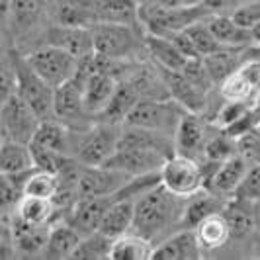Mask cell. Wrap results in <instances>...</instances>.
Masks as SVG:
<instances>
[{"label": "cell", "mask_w": 260, "mask_h": 260, "mask_svg": "<svg viewBox=\"0 0 260 260\" xmlns=\"http://www.w3.org/2000/svg\"><path fill=\"white\" fill-rule=\"evenodd\" d=\"M184 114H186V110L172 98L139 100L127 114V117L123 119V125L143 127V129L158 131V133L174 137L176 127H178Z\"/></svg>", "instance_id": "obj_5"}, {"label": "cell", "mask_w": 260, "mask_h": 260, "mask_svg": "<svg viewBox=\"0 0 260 260\" xmlns=\"http://www.w3.org/2000/svg\"><path fill=\"white\" fill-rule=\"evenodd\" d=\"M14 245L12 241H8V239H4V237H0V260L4 258H12L14 256Z\"/></svg>", "instance_id": "obj_51"}, {"label": "cell", "mask_w": 260, "mask_h": 260, "mask_svg": "<svg viewBox=\"0 0 260 260\" xmlns=\"http://www.w3.org/2000/svg\"><path fill=\"white\" fill-rule=\"evenodd\" d=\"M235 153H239L237 141L231 139L229 135H225L221 129H217L215 135H209L206 145H204V160H211V162H223L225 158L233 156Z\"/></svg>", "instance_id": "obj_40"}, {"label": "cell", "mask_w": 260, "mask_h": 260, "mask_svg": "<svg viewBox=\"0 0 260 260\" xmlns=\"http://www.w3.org/2000/svg\"><path fill=\"white\" fill-rule=\"evenodd\" d=\"M204 59V65L208 69L209 77L215 84H219L223 78L229 77L233 71L239 69V65L243 63V49H233V47H227L221 51H215L211 55L202 57Z\"/></svg>", "instance_id": "obj_36"}, {"label": "cell", "mask_w": 260, "mask_h": 260, "mask_svg": "<svg viewBox=\"0 0 260 260\" xmlns=\"http://www.w3.org/2000/svg\"><path fill=\"white\" fill-rule=\"evenodd\" d=\"M248 158L241 153H235L233 156L225 158L223 162H219L215 170L211 172V176L208 178L206 182V188L211 190L213 194H217L219 198H233L237 188L241 186L245 174L248 170Z\"/></svg>", "instance_id": "obj_14"}, {"label": "cell", "mask_w": 260, "mask_h": 260, "mask_svg": "<svg viewBox=\"0 0 260 260\" xmlns=\"http://www.w3.org/2000/svg\"><path fill=\"white\" fill-rule=\"evenodd\" d=\"M206 22H208V27L215 36V39L225 47L245 49V47L254 43L252 31L239 26L229 14H211Z\"/></svg>", "instance_id": "obj_22"}, {"label": "cell", "mask_w": 260, "mask_h": 260, "mask_svg": "<svg viewBox=\"0 0 260 260\" xmlns=\"http://www.w3.org/2000/svg\"><path fill=\"white\" fill-rule=\"evenodd\" d=\"M16 215L29 225H51L57 215V204L47 198L22 196L16 204Z\"/></svg>", "instance_id": "obj_32"}, {"label": "cell", "mask_w": 260, "mask_h": 260, "mask_svg": "<svg viewBox=\"0 0 260 260\" xmlns=\"http://www.w3.org/2000/svg\"><path fill=\"white\" fill-rule=\"evenodd\" d=\"M211 16L204 2L192 6H160L153 0H139V24L145 34L167 38L174 31H182L196 22Z\"/></svg>", "instance_id": "obj_2"}, {"label": "cell", "mask_w": 260, "mask_h": 260, "mask_svg": "<svg viewBox=\"0 0 260 260\" xmlns=\"http://www.w3.org/2000/svg\"><path fill=\"white\" fill-rule=\"evenodd\" d=\"M153 241L147 239L143 235L127 231V233L119 235L112 241L110 247V260H149L153 254Z\"/></svg>", "instance_id": "obj_27"}, {"label": "cell", "mask_w": 260, "mask_h": 260, "mask_svg": "<svg viewBox=\"0 0 260 260\" xmlns=\"http://www.w3.org/2000/svg\"><path fill=\"white\" fill-rule=\"evenodd\" d=\"M139 27L112 22H98L90 27L94 53L110 59H133L145 49V41L137 31Z\"/></svg>", "instance_id": "obj_3"}, {"label": "cell", "mask_w": 260, "mask_h": 260, "mask_svg": "<svg viewBox=\"0 0 260 260\" xmlns=\"http://www.w3.org/2000/svg\"><path fill=\"white\" fill-rule=\"evenodd\" d=\"M38 114L14 94L0 106V139H10L18 143H29L39 125Z\"/></svg>", "instance_id": "obj_10"}, {"label": "cell", "mask_w": 260, "mask_h": 260, "mask_svg": "<svg viewBox=\"0 0 260 260\" xmlns=\"http://www.w3.org/2000/svg\"><path fill=\"white\" fill-rule=\"evenodd\" d=\"M45 14V0H8V22L16 34H27Z\"/></svg>", "instance_id": "obj_30"}, {"label": "cell", "mask_w": 260, "mask_h": 260, "mask_svg": "<svg viewBox=\"0 0 260 260\" xmlns=\"http://www.w3.org/2000/svg\"><path fill=\"white\" fill-rule=\"evenodd\" d=\"M53 114L57 119L65 121L71 127H75L78 121H82L86 116H90L86 112V106H84V82L82 80L73 77L71 80H67L65 84L55 88Z\"/></svg>", "instance_id": "obj_12"}, {"label": "cell", "mask_w": 260, "mask_h": 260, "mask_svg": "<svg viewBox=\"0 0 260 260\" xmlns=\"http://www.w3.org/2000/svg\"><path fill=\"white\" fill-rule=\"evenodd\" d=\"M16 94V71L12 57H0V106Z\"/></svg>", "instance_id": "obj_46"}, {"label": "cell", "mask_w": 260, "mask_h": 260, "mask_svg": "<svg viewBox=\"0 0 260 260\" xmlns=\"http://www.w3.org/2000/svg\"><path fill=\"white\" fill-rule=\"evenodd\" d=\"M194 233L204 252L225 247L231 239V229H229V223L225 219L223 211H217L198 223L194 227Z\"/></svg>", "instance_id": "obj_26"}, {"label": "cell", "mask_w": 260, "mask_h": 260, "mask_svg": "<svg viewBox=\"0 0 260 260\" xmlns=\"http://www.w3.org/2000/svg\"><path fill=\"white\" fill-rule=\"evenodd\" d=\"M131 176L108 167H84L78 169L77 176V198L80 196H112Z\"/></svg>", "instance_id": "obj_11"}, {"label": "cell", "mask_w": 260, "mask_h": 260, "mask_svg": "<svg viewBox=\"0 0 260 260\" xmlns=\"http://www.w3.org/2000/svg\"><path fill=\"white\" fill-rule=\"evenodd\" d=\"M59 194V176L49 170L31 169L24 176L22 184V196H34V198H47L55 200Z\"/></svg>", "instance_id": "obj_37"}, {"label": "cell", "mask_w": 260, "mask_h": 260, "mask_svg": "<svg viewBox=\"0 0 260 260\" xmlns=\"http://www.w3.org/2000/svg\"><path fill=\"white\" fill-rule=\"evenodd\" d=\"M123 123L102 119L80 133L75 158L84 167H100L116 153L121 139Z\"/></svg>", "instance_id": "obj_4"}, {"label": "cell", "mask_w": 260, "mask_h": 260, "mask_svg": "<svg viewBox=\"0 0 260 260\" xmlns=\"http://www.w3.org/2000/svg\"><path fill=\"white\" fill-rule=\"evenodd\" d=\"M160 73H162V78L167 82L169 96L172 100H176L186 112H190V114H202L206 110V104H208L206 96L208 94L204 90H200L198 86H194L188 78L184 77L182 73L169 71V69H160Z\"/></svg>", "instance_id": "obj_17"}, {"label": "cell", "mask_w": 260, "mask_h": 260, "mask_svg": "<svg viewBox=\"0 0 260 260\" xmlns=\"http://www.w3.org/2000/svg\"><path fill=\"white\" fill-rule=\"evenodd\" d=\"M49 227L51 225H29L14 213V217L10 219V241L14 245V250L27 256L41 254L47 243Z\"/></svg>", "instance_id": "obj_19"}, {"label": "cell", "mask_w": 260, "mask_h": 260, "mask_svg": "<svg viewBox=\"0 0 260 260\" xmlns=\"http://www.w3.org/2000/svg\"><path fill=\"white\" fill-rule=\"evenodd\" d=\"M202 2L211 10V14H231L235 8H239L248 0H202Z\"/></svg>", "instance_id": "obj_50"}, {"label": "cell", "mask_w": 260, "mask_h": 260, "mask_svg": "<svg viewBox=\"0 0 260 260\" xmlns=\"http://www.w3.org/2000/svg\"><path fill=\"white\" fill-rule=\"evenodd\" d=\"M145 51L151 55L153 63L160 69H169V71H182L188 57L178 51V47L170 41L169 38L162 36H153V34H145Z\"/></svg>", "instance_id": "obj_25"}, {"label": "cell", "mask_w": 260, "mask_h": 260, "mask_svg": "<svg viewBox=\"0 0 260 260\" xmlns=\"http://www.w3.org/2000/svg\"><path fill=\"white\" fill-rule=\"evenodd\" d=\"M233 198L247 200V202H252V204L260 202V162H250L248 165L247 174H245L241 186L237 188Z\"/></svg>", "instance_id": "obj_45"}, {"label": "cell", "mask_w": 260, "mask_h": 260, "mask_svg": "<svg viewBox=\"0 0 260 260\" xmlns=\"http://www.w3.org/2000/svg\"><path fill=\"white\" fill-rule=\"evenodd\" d=\"M250 31H252V38H254V43H260V24H258L256 27H252Z\"/></svg>", "instance_id": "obj_53"}, {"label": "cell", "mask_w": 260, "mask_h": 260, "mask_svg": "<svg viewBox=\"0 0 260 260\" xmlns=\"http://www.w3.org/2000/svg\"><path fill=\"white\" fill-rule=\"evenodd\" d=\"M180 73H182L184 77L188 78V80H190L194 86H198L200 90H204L206 94H208V92L215 86V82H213V80H211V77H209L208 69H206V65H204V59H202V57L188 59Z\"/></svg>", "instance_id": "obj_44"}, {"label": "cell", "mask_w": 260, "mask_h": 260, "mask_svg": "<svg viewBox=\"0 0 260 260\" xmlns=\"http://www.w3.org/2000/svg\"><path fill=\"white\" fill-rule=\"evenodd\" d=\"M252 108V104L248 102H239V100H223L221 108L215 112V116L211 119L215 129H225L231 123H235L241 116H245L248 110Z\"/></svg>", "instance_id": "obj_42"}, {"label": "cell", "mask_w": 260, "mask_h": 260, "mask_svg": "<svg viewBox=\"0 0 260 260\" xmlns=\"http://www.w3.org/2000/svg\"><path fill=\"white\" fill-rule=\"evenodd\" d=\"M254 112H256V116H258V121H260V94H258V98H256V102H254Z\"/></svg>", "instance_id": "obj_54"}, {"label": "cell", "mask_w": 260, "mask_h": 260, "mask_svg": "<svg viewBox=\"0 0 260 260\" xmlns=\"http://www.w3.org/2000/svg\"><path fill=\"white\" fill-rule=\"evenodd\" d=\"M57 24L71 27H92L98 24L94 0H63L57 8Z\"/></svg>", "instance_id": "obj_31"}, {"label": "cell", "mask_w": 260, "mask_h": 260, "mask_svg": "<svg viewBox=\"0 0 260 260\" xmlns=\"http://www.w3.org/2000/svg\"><path fill=\"white\" fill-rule=\"evenodd\" d=\"M29 172V170H27ZM24 174H2L0 172V209L16 206L18 200L22 198V184H24Z\"/></svg>", "instance_id": "obj_43"}, {"label": "cell", "mask_w": 260, "mask_h": 260, "mask_svg": "<svg viewBox=\"0 0 260 260\" xmlns=\"http://www.w3.org/2000/svg\"><path fill=\"white\" fill-rule=\"evenodd\" d=\"M223 215L229 223L231 237H245L254 229V204L239 198H229Z\"/></svg>", "instance_id": "obj_35"}, {"label": "cell", "mask_w": 260, "mask_h": 260, "mask_svg": "<svg viewBox=\"0 0 260 260\" xmlns=\"http://www.w3.org/2000/svg\"><path fill=\"white\" fill-rule=\"evenodd\" d=\"M182 209L184 198L170 194L160 184H156L135 198V213H133L131 231L153 241L167 233L170 227L180 225Z\"/></svg>", "instance_id": "obj_1"}, {"label": "cell", "mask_w": 260, "mask_h": 260, "mask_svg": "<svg viewBox=\"0 0 260 260\" xmlns=\"http://www.w3.org/2000/svg\"><path fill=\"white\" fill-rule=\"evenodd\" d=\"M16 71V94L26 102L39 119H51L55 117L53 114V94L55 88L49 86L38 73L29 67L24 55L18 51L10 53Z\"/></svg>", "instance_id": "obj_6"}, {"label": "cell", "mask_w": 260, "mask_h": 260, "mask_svg": "<svg viewBox=\"0 0 260 260\" xmlns=\"http://www.w3.org/2000/svg\"><path fill=\"white\" fill-rule=\"evenodd\" d=\"M217 86H219V96L223 100H239V102H248L254 106L258 98V92L250 86V82L243 77L239 69L233 71L229 77L223 78Z\"/></svg>", "instance_id": "obj_38"}, {"label": "cell", "mask_w": 260, "mask_h": 260, "mask_svg": "<svg viewBox=\"0 0 260 260\" xmlns=\"http://www.w3.org/2000/svg\"><path fill=\"white\" fill-rule=\"evenodd\" d=\"M80 243V235L69 223H51L47 243L43 247V258H71L77 245Z\"/></svg>", "instance_id": "obj_28"}, {"label": "cell", "mask_w": 260, "mask_h": 260, "mask_svg": "<svg viewBox=\"0 0 260 260\" xmlns=\"http://www.w3.org/2000/svg\"><path fill=\"white\" fill-rule=\"evenodd\" d=\"M204 256V250L196 239L194 229H182L170 235L153 248V260H196Z\"/></svg>", "instance_id": "obj_18"}, {"label": "cell", "mask_w": 260, "mask_h": 260, "mask_svg": "<svg viewBox=\"0 0 260 260\" xmlns=\"http://www.w3.org/2000/svg\"><path fill=\"white\" fill-rule=\"evenodd\" d=\"M116 77L108 75V73H100L94 71L90 77L84 80V106L86 112L90 116H100L106 110L108 102L112 100L114 92L117 88Z\"/></svg>", "instance_id": "obj_21"}, {"label": "cell", "mask_w": 260, "mask_h": 260, "mask_svg": "<svg viewBox=\"0 0 260 260\" xmlns=\"http://www.w3.org/2000/svg\"><path fill=\"white\" fill-rule=\"evenodd\" d=\"M34 169L29 145L2 139L0 141V172L2 174H24Z\"/></svg>", "instance_id": "obj_33"}, {"label": "cell", "mask_w": 260, "mask_h": 260, "mask_svg": "<svg viewBox=\"0 0 260 260\" xmlns=\"http://www.w3.org/2000/svg\"><path fill=\"white\" fill-rule=\"evenodd\" d=\"M167 158L169 156L162 155L160 151L151 149V147L119 141L116 153L110 156L104 165H100V167L119 170V172H125L129 176H141V174L158 172Z\"/></svg>", "instance_id": "obj_9"}, {"label": "cell", "mask_w": 260, "mask_h": 260, "mask_svg": "<svg viewBox=\"0 0 260 260\" xmlns=\"http://www.w3.org/2000/svg\"><path fill=\"white\" fill-rule=\"evenodd\" d=\"M98 22L125 24L141 27L139 24V0H94Z\"/></svg>", "instance_id": "obj_29"}, {"label": "cell", "mask_w": 260, "mask_h": 260, "mask_svg": "<svg viewBox=\"0 0 260 260\" xmlns=\"http://www.w3.org/2000/svg\"><path fill=\"white\" fill-rule=\"evenodd\" d=\"M24 57L29 63V67L53 88L71 80L75 77L78 67V59L75 55H71L67 49L51 45V43H45L43 47H38L36 51L27 53Z\"/></svg>", "instance_id": "obj_8"}, {"label": "cell", "mask_w": 260, "mask_h": 260, "mask_svg": "<svg viewBox=\"0 0 260 260\" xmlns=\"http://www.w3.org/2000/svg\"><path fill=\"white\" fill-rule=\"evenodd\" d=\"M47 43L63 47L77 59H82L90 55L92 49V34L90 27H71V26H59L53 27L47 34Z\"/></svg>", "instance_id": "obj_23"}, {"label": "cell", "mask_w": 260, "mask_h": 260, "mask_svg": "<svg viewBox=\"0 0 260 260\" xmlns=\"http://www.w3.org/2000/svg\"><path fill=\"white\" fill-rule=\"evenodd\" d=\"M208 137L209 135L202 116L186 112L174 133V151L178 155L192 156L196 160H200L204 155V145L208 141Z\"/></svg>", "instance_id": "obj_16"}, {"label": "cell", "mask_w": 260, "mask_h": 260, "mask_svg": "<svg viewBox=\"0 0 260 260\" xmlns=\"http://www.w3.org/2000/svg\"><path fill=\"white\" fill-rule=\"evenodd\" d=\"M160 6H192V4H200L202 0H153Z\"/></svg>", "instance_id": "obj_52"}, {"label": "cell", "mask_w": 260, "mask_h": 260, "mask_svg": "<svg viewBox=\"0 0 260 260\" xmlns=\"http://www.w3.org/2000/svg\"><path fill=\"white\" fill-rule=\"evenodd\" d=\"M112 241L110 237H106L100 231H92V233L80 237V243L77 245L75 252L71 258H108L110 254V247H112Z\"/></svg>", "instance_id": "obj_39"}, {"label": "cell", "mask_w": 260, "mask_h": 260, "mask_svg": "<svg viewBox=\"0 0 260 260\" xmlns=\"http://www.w3.org/2000/svg\"><path fill=\"white\" fill-rule=\"evenodd\" d=\"M260 125L258 121V116H256V112H254V108H250L245 116H241L235 123H231L229 127H225V129H221L225 135H229L231 139H235V141H239L241 137H245L247 133H250L252 129H256Z\"/></svg>", "instance_id": "obj_48"}, {"label": "cell", "mask_w": 260, "mask_h": 260, "mask_svg": "<svg viewBox=\"0 0 260 260\" xmlns=\"http://www.w3.org/2000/svg\"><path fill=\"white\" fill-rule=\"evenodd\" d=\"M80 133H77L75 127L67 125L65 121L51 117V119H41L38 129L34 133L29 143L41 145L45 149H51L55 153H61L67 156H75L77 143Z\"/></svg>", "instance_id": "obj_13"}, {"label": "cell", "mask_w": 260, "mask_h": 260, "mask_svg": "<svg viewBox=\"0 0 260 260\" xmlns=\"http://www.w3.org/2000/svg\"><path fill=\"white\" fill-rule=\"evenodd\" d=\"M2 2H6V0H0V4H2Z\"/></svg>", "instance_id": "obj_55"}, {"label": "cell", "mask_w": 260, "mask_h": 260, "mask_svg": "<svg viewBox=\"0 0 260 260\" xmlns=\"http://www.w3.org/2000/svg\"><path fill=\"white\" fill-rule=\"evenodd\" d=\"M208 20V18H206ZM202 20V22H196L190 27H186V34L190 36L192 43H194L196 51L200 57H206V55H211L215 51H221V49H227L225 45H221L215 36L211 34V29L208 27V22Z\"/></svg>", "instance_id": "obj_41"}, {"label": "cell", "mask_w": 260, "mask_h": 260, "mask_svg": "<svg viewBox=\"0 0 260 260\" xmlns=\"http://www.w3.org/2000/svg\"><path fill=\"white\" fill-rule=\"evenodd\" d=\"M112 202H114L112 196H80L75 200L71 208V217L67 223L75 227L80 237L92 233L98 229L106 209L110 208Z\"/></svg>", "instance_id": "obj_15"}, {"label": "cell", "mask_w": 260, "mask_h": 260, "mask_svg": "<svg viewBox=\"0 0 260 260\" xmlns=\"http://www.w3.org/2000/svg\"><path fill=\"white\" fill-rule=\"evenodd\" d=\"M133 213H135V198H121L110 204L104 217L96 231L104 233L110 239L127 233L133 227Z\"/></svg>", "instance_id": "obj_24"}, {"label": "cell", "mask_w": 260, "mask_h": 260, "mask_svg": "<svg viewBox=\"0 0 260 260\" xmlns=\"http://www.w3.org/2000/svg\"><path fill=\"white\" fill-rule=\"evenodd\" d=\"M239 153L248 158V162H260V125L237 141Z\"/></svg>", "instance_id": "obj_49"}, {"label": "cell", "mask_w": 260, "mask_h": 260, "mask_svg": "<svg viewBox=\"0 0 260 260\" xmlns=\"http://www.w3.org/2000/svg\"><path fill=\"white\" fill-rule=\"evenodd\" d=\"M225 204H227L225 198H219L208 188H204L198 194L186 198L184 200L182 217H180L182 229H194L196 225L200 221H204L206 217L217 213V211H223Z\"/></svg>", "instance_id": "obj_20"}, {"label": "cell", "mask_w": 260, "mask_h": 260, "mask_svg": "<svg viewBox=\"0 0 260 260\" xmlns=\"http://www.w3.org/2000/svg\"><path fill=\"white\" fill-rule=\"evenodd\" d=\"M239 26L252 29L260 24V0H248L229 14Z\"/></svg>", "instance_id": "obj_47"}, {"label": "cell", "mask_w": 260, "mask_h": 260, "mask_svg": "<svg viewBox=\"0 0 260 260\" xmlns=\"http://www.w3.org/2000/svg\"><path fill=\"white\" fill-rule=\"evenodd\" d=\"M158 184L170 194L186 200L206 188V178L200 160L174 153L158 170Z\"/></svg>", "instance_id": "obj_7"}, {"label": "cell", "mask_w": 260, "mask_h": 260, "mask_svg": "<svg viewBox=\"0 0 260 260\" xmlns=\"http://www.w3.org/2000/svg\"><path fill=\"white\" fill-rule=\"evenodd\" d=\"M139 100L141 98H139L137 90L133 88V84L127 78H123V80L117 82V88L114 92V96H112V100L108 102L106 110L100 116L108 119V121H114V123H123V119L127 117V114L133 110V106L137 104Z\"/></svg>", "instance_id": "obj_34"}]
</instances>
